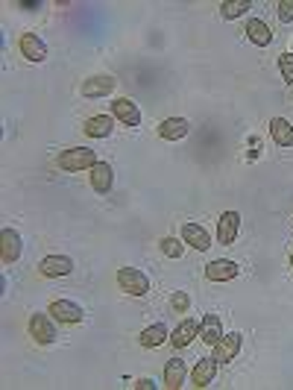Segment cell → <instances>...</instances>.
I'll use <instances>...</instances> for the list:
<instances>
[{"instance_id": "7", "label": "cell", "mask_w": 293, "mask_h": 390, "mask_svg": "<svg viewBox=\"0 0 293 390\" xmlns=\"http://www.w3.org/2000/svg\"><path fill=\"white\" fill-rule=\"evenodd\" d=\"M18 51L27 62H44L47 59V44L36 36V33H23L18 38Z\"/></svg>"}, {"instance_id": "11", "label": "cell", "mask_w": 293, "mask_h": 390, "mask_svg": "<svg viewBox=\"0 0 293 390\" xmlns=\"http://www.w3.org/2000/svg\"><path fill=\"white\" fill-rule=\"evenodd\" d=\"M114 85H117L114 77H109V74H97V77L82 80L80 91H82V97H106V94L114 91Z\"/></svg>"}, {"instance_id": "30", "label": "cell", "mask_w": 293, "mask_h": 390, "mask_svg": "<svg viewBox=\"0 0 293 390\" xmlns=\"http://www.w3.org/2000/svg\"><path fill=\"white\" fill-rule=\"evenodd\" d=\"M250 147H252L250 159H258V147H261V141H258V138H252V141H250Z\"/></svg>"}, {"instance_id": "23", "label": "cell", "mask_w": 293, "mask_h": 390, "mask_svg": "<svg viewBox=\"0 0 293 390\" xmlns=\"http://www.w3.org/2000/svg\"><path fill=\"white\" fill-rule=\"evenodd\" d=\"M0 241H4V264L18 261L21 258V235L15 229H4Z\"/></svg>"}, {"instance_id": "14", "label": "cell", "mask_w": 293, "mask_h": 390, "mask_svg": "<svg viewBox=\"0 0 293 390\" xmlns=\"http://www.w3.org/2000/svg\"><path fill=\"white\" fill-rule=\"evenodd\" d=\"M220 337H223V320H220V314H206L200 320V340L214 347V344H220Z\"/></svg>"}, {"instance_id": "6", "label": "cell", "mask_w": 293, "mask_h": 390, "mask_svg": "<svg viewBox=\"0 0 293 390\" xmlns=\"http://www.w3.org/2000/svg\"><path fill=\"white\" fill-rule=\"evenodd\" d=\"M240 347H243V334H240V332L223 334V337H220V344H214V358H217V364L235 361V355L240 352Z\"/></svg>"}, {"instance_id": "3", "label": "cell", "mask_w": 293, "mask_h": 390, "mask_svg": "<svg viewBox=\"0 0 293 390\" xmlns=\"http://www.w3.org/2000/svg\"><path fill=\"white\" fill-rule=\"evenodd\" d=\"M27 329H30V337L36 340L38 347H50L53 340H56V326H53V320L47 314H30V323H27Z\"/></svg>"}, {"instance_id": "5", "label": "cell", "mask_w": 293, "mask_h": 390, "mask_svg": "<svg viewBox=\"0 0 293 390\" xmlns=\"http://www.w3.org/2000/svg\"><path fill=\"white\" fill-rule=\"evenodd\" d=\"M193 337H200V320H193V317H188V320H182L174 332H170V340L167 344L174 349H185L193 344Z\"/></svg>"}, {"instance_id": "26", "label": "cell", "mask_w": 293, "mask_h": 390, "mask_svg": "<svg viewBox=\"0 0 293 390\" xmlns=\"http://www.w3.org/2000/svg\"><path fill=\"white\" fill-rule=\"evenodd\" d=\"M170 308H174V314H185L191 308V297L185 294V290H176V294L170 297Z\"/></svg>"}, {"instance_id": "29", "label": "cell", "mask_w": 293, "mask_h": 390, "mask_svg": "<svg viewBox=\"0 0 293 390\" xmlns=\"http://www.w3.org/2000/svg\"><path fill=\"white\" fill-rule=\"evenodd\" d=\"M132 387H135V390H153V387H156V381H153V379H138Z\"/></svg>"}, {"instance_id": "4", "label": "cell", "mask_w": 293, "mask_h": 390, "mask_svg": "<svg viewBox=\"0 0 293 390\" xmlns=\"http://www.w3.org/2000/svg\"><path fill=\"white\" fill-rule=\"evenodd\" d=\"M47 314H50L53 320L65 323V326H77V323H82V317H85L82 305L70 302V300H53L50 308H47Z\"/></svg>"}, {"instance_id": "2", "label": "cell", "mask_w": 293, "mask_h": 390, "mask_svg": "<svg viewBox=\"0 0 293 390\" xmlns=\"http://www.w3.org/2000/svg\"><path fill=\"white\" fill-rule=\"evenodd\" d=\"M117 285L124 294L129 297H144V294H150V279H146V273L135 270V267H120L117 270Z\"/></svg>"}, {"instance_id": "19", "label": "cell", "mask_w": 293, "mask_h": 390, "mask_svg": "<svg viewBox=\"0 0 293 390\" xmlns=\"http://www.w3.org/2000/svg\"><path fill=\"white\" fill-rule=\"evenodd\" d=\"M138 340H141V347H144V349H156V347L167 344V340H170V332H167L164 323H153V326H146V329L141 332Z\"/></svg>"}, {"instance_id": "17", "label": "cell", "mask_w": 293, "mask_h": 390, "mask_svg": "<svg viewBox=\"0 0 293 390\" xmlns=\"http://www.w3.org/2000/svg\"><path fill=\"white\" fill-rule=\"evenodd\" d=\"M188 132H191V127H188L185 117H164L159 124V135L164 141H182Z\"/></svg>"}, {"instance_id": "8", "label": "cell", "mask_w": 293, "mask_h": 390, "mask_svg": "<svg viewBox=\"0 0 293 390\" xmlns=\"http://www.w3.org/2000/svg\"><path fill=\"white\" fill-rule=\"evenodd\" d=\"M112 115L124 127H138L141 124V109H138L135 100H129V97H117V100L112 103Z\"/></svg>"}, {"instance_id": "31", "label": "cell", "mask_w": 293, "mask_h": 390, "mask_svg": "<svg viewBox=\"0 0 293 390\" xmlns=\"http://www.w3.org/2000/svg\"><path fill=\"white\" fill-rule=\"evenodd\" d=\"M290 270H293V253H290Z\"/></svg>"}, {"instance_id": "10", "label": "cell", "mask_w": 293, "mask_h": 390, "mask_svg": "<svg viewBox=\"0 0 293 390\" xmlns=\"http://www.w3.org/2000/svg\"><path fill=\"white\" fill-rule=\"evenodd\" d=\"M238 232H240V214H238V211H223V214H220V223H217V241L223 243V247L235 243Z\"/></svg>"}, {"instance_id": "21", "label": "cell", "mask_w": 293, "mask_h": 390, "mask_svg": "<svg viewBox=\"0 0 293 390\" xmlns=\"http://www.w3.org/2000/svg\"><path fill=\"white\" fill-rule=\"evenodd\" d=\"M270 138L279 147H293V124L284 117H273L270 120Z\"/></svg>"}, {"instance_id": "22", "label": "cell", "mask_w": 293, "mask_h": 390, "mask_svg": "<svg viewBox=\"0 0 293 390\" xmlns=\"http://www.w3.org/2000/svg\"><path fill=\"white\" fill-rule=\"evenodd\" d=\"M182 381H185V361L182 358H170L167 367H164V387L179 390Z\"/></svg>"}, {"instance_id": "13", "label": "cell", "mask_w": 293, "mask_h": 390, "mask_svg": "<svg viewBox=\"0 0 293 390\" xmlns=\"http://www.w3.org/2000/svg\"><path fill=\"white\" fill-rule=\"evenodd\" d=\"M112 185H114V170H112V164H109V162H97V164L91 167V188H94L97 194H109Z\"/></svg>"}, {"instance_id": "1", "label": "cell", "mask_w": 293, "mask_h": 390, "mask_svg": "<svg viewBox=\"0 0 293 390\" xmlns=\"http://www.w3.org/2000/svg\"><path fill=\"white\" fill-rule=\"evenodd\" d=\"M94 164H97V156L91 147H70L56 156V167L65 170V174H82V170H91Z\"/></svg>"}, {"instance_id": "28", "label": "cell", "mask_w": 293, "mask_h": 390, "mask_svg": "<svg viewBox=\"0 0 293 390\" xmlns=\"http://www.w3.org/2000/svg\"><path fill=\"white\" fill-rule=\"evenodd\" d=\"M279 21L282 23L293 21V0H282V4H279Z\"/></svg>"}, {"instance_id": "18", "label": "cell", "mask_w": 293, "mask_h": 390, "mask_svg": "<svg viewBox=\"0 0 293 390\" xmlns=\"http://www.w3.org/2000/svg\"><path fill=\"white\" fill-rule=\"evenodd\" d=\"M112 130H114V124H112L109 115H94V117H88L85 124H82V132L88 138H109Z\"/></svg>"}, {"instance_id": "20", "label": "cell", "mask_w": 293, "mask_h": 390, "mask_svg": "<svg viewBox=\"0 0 293 390\" xmlns=\"http://www.w3.org/2000/svg\"><path fill=\"white\" fill-rule=\"evenodd\" d=\"M243 33H247V38H250L255 47H267V44L273 41L270 27H267L261 18H250V21H247V30H243Z\"/></svg>"}, {"instance_id": "9", "label": "cell", "mask_w": 293, "mask_h": 390, "mask_svg": "<svg viewBox=\"0 0 293 390\" xmlns=\"http://www.w3.org/2000/svg\"><path fill=\"white\" fill-rule=\"evenodd\" d=\"M70 270H73V261L68 255H47L38 264V273L44 279H59V276H68Z\"/></svg>"}, {"instance_id": "24", "label": "cell", "mask_w": 293, "mask_h": 390, "mask_svg": "<svg viewBox=\"0 0 293 390\" xmlns=\"http://www.w3.org/2000/svg\"><path fill=\"white\" fill-rule=\"evenodd\" d=\"M250 0H229V4H220V18L223 21H235L240 15H247Z\"/></svg>"}, {"instance_id": "16", "label": "cell", "mask_w": 293, "mask_h": 390, "mask_svg": "<svg viewBox=\"0 0 293 390\" xmlns=\"http://www.w3.org/2000/svg\"><path fill=\"white\" fill-rule=\"evenodd\" d=\"M182 241L188 243V247L200 250V253H206V250L211 247V235H208L200 223H185V226H182Z\"/></svg>"}, {"instance_id": "12", "label": "cell", "mask_w": 293, "mask_h": 390, "mask_svg": "<svg viewBox=\"0 0 293 390\" xmlns=\"http://www.w3.org/2000/svg\"><path fill=\"white\" fill-rule=\"evenodd\" d=\"M238 273H240V267L235 261H229V258H217V261L206 264V279L208 282H229Z\"/></svg>"}, {"instance_id": "15", "label": "cell", "mask_w": 293, "mask_h": 390, "mask_svg": "<svg viewBox=\"0 0 293 390\" xmlns=\"http://www.w3.org/2000/svg\"><path fill=\"white\" fill-rule=\"evenodd\" d=\"M214 376H217V358L214 355L211 358H200L197 367L191 370V384L193 387H208L214 381Z\"/></svg>"}, {"instance_id": "25", "label": "cell", "mask_w": 293, "mask_h": 390, "mask_svg": "<svg viewBox=\"0 0 293 390\" xmlns=\"http://www.w3.org/2000/svg\"><path fill=\"white\" fill-rule=\"evenodd\" d=\"M159 250H161L167 258H182V253H185V241H176V238H161V241H159Z\"/></svg>"}, {"instance_id": "27", "label": "cell", "mask_w": 293, "mask_h": 390, "mask_svg": "<svg viewBox=\"0 0 293 390\" xmlns=\"http://www.w3.org/2000/svg\"><path fill=\"white\" fill-rule=\"evenodd\" d=\"M279 70L287 85H293V53H282L279 56Z\"/></svg>"}]
</instances>
